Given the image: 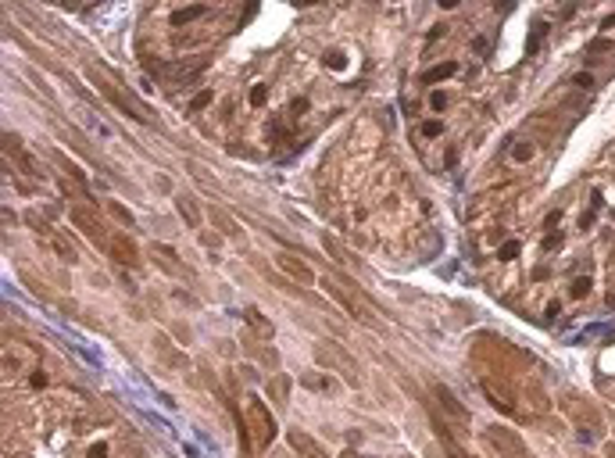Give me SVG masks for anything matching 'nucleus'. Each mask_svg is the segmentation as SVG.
<instances>
[{"label": "nucleus", "mask_w": 615, "mask_h": 458, "mask_svg": "<svg viewBox=\"0 0 615 458\" xmlns=\"http://www.w3.org/2000/svg\"><path fill=\"white\" fill-rule=\"evenodd\" d=\"M322 287H325V294H333L340 305L347 308L354 319H365V322H372V326H376V308L361 297V290H358V287L343 283L340 276H325V279H322Z\"/></svg>", "instance_id": "nucleus-1"}, {"label": "nucleus", "mask_w": 615, "mask_h": 458, "mask_svg": "<svg viewBox=\"0 0 615 458\" xmlns=\"http://www.w3.org/2000/svg\"><path fill=\"white\" fill-rule=\"evenodd\" d=\"M247 430H250V444L258 451H265L272 444V437H276V419H272V412L265 408L261 397H247Z\"/></svg>", "instance_id": "nucleus-2"}, {"label": "nucleus", "mask_w": 615, "mask_h": 458, "mask_svg": "<svg viewBox=\"0 0 615 458\" xmlns=\"http://www.w3.org/2000/svg\"><path fill=\"white\" fill-rule=\"evenodd\" d=\"M72 222H76V226L82 229L97 247H111V236L104 233V226L97 222V215H93V212H86V208H79V204H76V208H72Z\"/></svg>", "instance_id": "nucleus-3"}, {"label": "nucleus", "mask_w": 615, "mask_h": 458, "mask_svg": "<svg viewBox=\"0 0 615 458\" xmlns=\"http://www.w3.org/2000/svg\"><path fill=\"white\" fill-rule=\"evenodd\" d=\"M318 358H333V365L343 373V380L351 383V386H358V369H354V362L336 347V344H329V347H318Z\"/></svg>", "instance_id": "nucleus-4"}, {"label": "nucleus", "mask_w": 615, "mask_h": 458, "mask_svg": "<svg viewBox=\"0 0 615 458\" xmlns=\"http://www.w3.org/2000/svg\"><path fill=\"white\" fill-rule=\"evenodd\" d=\"M111 254H115V261H122V265H136L140 261V254H136V243L129 240V236H111V247H107Z\"/></svg>", "instance_id": "nucleus-5"}, {"label": "nucleus", "mask_w": 615, "mask_h": 458, "mask_svg": "<svg viewBox=\"0 0 615 458\" xmlns=\"http://www.w3.org/2000/svg\"><path fill=\"white\" fill-rule=\"evenodd\" d=\"M486 441L494 444V448H501V451H508L512 458H522V444L508 433V430H497V426H490L486 430Z\"/></svg>", "instance_id": "nucleus-6"}, {"label": "nucleus", "mask_w": 615, "mask_h": 458, "mask_svg": "<svg viewBox=\"0 0 615 458\" xmlns=\"http://www.w3.org/2000/svg\"><path fill=\"white\" fill-rule=\"evenodd\" d=\"M290 448H294L301 458H325V451H322L308 433H301V430H294V433H290Z\"/></svg>", "instance_id": "nucleus-7"}, {"label": "nucleus", "mask_w": 615, "mask_h": 458, "mask_svg": "<svg viewBox=\"0 0 615 458\" xmlns=\"http://www.w3.org/2000/svg\"><path fill=\"white\" fill-rule=\"evenodd\" d=\"M483 390L490 394V401H494V404H497L501 412H508V415L515 412V404H512V394H508L504 386H497V383H494V380H483Z\"/></svg>", "instance_id": "nucleus-8"}, {"label": "nucleus", "mask_w": 615, "mask_h": 458, "mask_svg": "<svg viewBox=\"0 0 615 458\" xmlns=\"http://www.w3.org/2000/svg\"><path fill=\"white\" fill-rule=\"evenodd\" d=\"M276 261H279V269H286L294 279H304V283H311V279H315V272L308 269L304 261H294V254H279Z\"/></svg>", "instance_id": "nucleus-9"}, {"label": "nucleus", "mask_w": 615, "mask_h": 458, "mask_svg": "<svg viewBox=\"0 0 615 458\" xmlns=\"http://www.w3.org/2000/svg\"><path fill=\"white\" fill-rule=\"evenodd\" d=\"M437 401H440V404L451 412V419H455V422H468V412H465L458 401H455V394H451L447 386H437Z\"/></svg>", "instance_id": "nucleus-10"}, {"label": "nucleus", "mask_w": 615, "mask_h": 458, "mask_svg": "<svg viewBox=\"0 0 615 458\" xmlns=\"http://www.w3.org/2000/svg\"><path fill=\"white\" fill-rule=\"evenodd\" d=\"M455 72H458V65H455V61H444V65L429 68L422 79H426V82H437V79H447V76H455Z\"/></svg>", "instance_id": "nucleus-11"}, {"label": "nucleus", "mask_w": 615, "mask_h": 458, "mask_svg": "<svg viewBox=\"0 0 615 458\" xmlns=\"http://www.w3.org/2000/svg\"><path fill=\"white\" fill-rule=\"evenodd\" d=\"M201 14H204V7H183V11H175V14H172V25L193 22V18H201Z\"/></svg>", "instance_id": "nucleus-12"}, {"label": "nucleus", "mask_w": 615, "mask_h": 458, "mask_svg": "<svg viewBox=\"0 0 615 458\" xmlns=\"http://www.w3.org/2000/svg\"><path fill=\"white\" fill-rule=\"evenodd\" d=\"M265 100H268V90H265V86H254V90H250V104H254V108H261Z\"/></svg>", "instance_id": "nucleus-13"}, {"label": "nucleus", "mask_w": 615, "mask_h": 458, "mask_svg": "<svg viewBox=\"0 0 615 458\" xmlns=\"http://www.w3.org/2000/svg\"><path fill=\"white\" fill-rule=\"evenodd\" d=\"M208 104H211V90H204V93H197V97H193V104H190V108H193V111H204V108H208Z\"/></svg>", "instance_id": "nucleus-14"}, {"label": "nucleus", "mask_w": 615, "mask_h": 458, "mask_svg": "<svg viewBox=\"0 0 615 458\" xmlns=\"http://www.w3.org/2000/svg\"><path fill=\"white\" fill-rule=\"evenodd\" d=\"M533 29H537V32H533V40H530V54L537 50V47H540V40L547 36V25H544V22H540V25H533Z\"/></svg>", "instance_id": "nucleus-15"}, {"label": "nucleus", "mask_w": 615, "mask_h": 458, "mask_svg": "<svg viewBox=\"0 0 615 458\" xmlns=\"http://www.w3.org/2000/svg\"><path fill=\"white\" fill-rule=\"evenodd\" d=\"M179 212H183V215H186V219H190V222H193V226H197V208H193V204H190V201H186V197H183V201H179Z\"/></svg>", "instance_id": "nucleus-16"}, {"label": "nucleus", "mask_w": 615, "mask_h": 458, "mask_svg": "<svg viewBox=\"0 0 615 458\" xmlns=\"http://www.w3.org/2000/svg\"><path fill=\"white\" fill-rule=\"evenodd\" d=\"M325 65H333V68H343V65H347V58H343L340 50H333V54H325Z\"/></svg>", "instance_id": "nucleus-17"}, {"label": "nucleus", "mask_w": 615, "mask_h": 458, "mask_svg": "<svg viewBox=\"0 0 615 458\" xmlns=\"http://www.w3.org/2000/svg\"><path fill=\"white\" fill-rule=\"evenodd\" d=\"M515 254H519V240H508V243L501 247V258L508 261V258H515Z\"/></svg>", "instance_id": "nucleus-18"}, {"label": "nucleus", "mask_w": 615, "mask_h": 458, "mask_svg": "<svg viewBox=\"0 0 615 458\" xmlns=\"http://www.w3.org/2000/svg\"><path fill=\"white\" fill-rule=\"evenodd\" d=\"M587 290H590V279H576L572 283V297H583Z\"/></svg>", "instance_id": "nucleus-19"}, {"label": "nucleus", "mask_w": 615, "mask_h": 458, "mask_svg": "<svg viewBox=\"0 0 615 458\" xmlns=\"http://www.w3.org/2000/svg\"><path fill=\"white\" fill-rule=\"evenodd\" d=\"M440 129H444L440 122H426V126H422V133H426V136H440Z\"/></svg>", "instance_id": "nucleus-20"}, {"label": "nucleus", "mask_w": 615, "mask_h": 458, "mask_svg": "<svg viewBox=\"0 0 615 458\" xmlns=\"http://www.w3.org/2000/svg\"><path fill=\"white\" fill-rule=\"evenodd\" d=\"M429 104H433L437 111H444V104H447V97H444V93H433V97H429Z\"/></svg>", "instance_id": "nucleus-21"}, {"label": "nucleus", "mask_w": 615, "mask_h": 458, "mask_svg": "<svg viewBox=\"0 0 615 458\" xmlns=\"http://www.w3.org/2000/svg\"><path fill=\"white\" fill-rule=\"evenodd\" d=\"M444 451H447V458H465V455H461V451H458V448L451 444V441H444Z\"/></svg>", "instance_id": "nucleus-22"}, {"label": "nucleus", "mask_w": 615, "mask_h": 458, "mask_svg": "<svg viewBox=\"0 0 615 458\" xmlns=\"http://www.w3.org/2000/svg\"><path fill=\"white\" fill-rule=\"evenodd\" d=\"M530 154H533V147H526V144H522V147H515V157H519V161H526Z\"/></svg>", "instance_id": "nucleus-23"}, {"label": "nucleus", "mask_w": 615, "mask_h": 458, "mask_svg": "<svg viewBox=\"0 0 615 458\" xmlns=\"http://www.w3.org/2000/svg\"><path fill=\"white\" fill-rule=\"evenodd\" d=\"M576 86H583V90H587V86H594V79H590V76H576Z\"/></svg>", "instance_id": "nucleus-24"}, {"label": "nucleus", "mask_w": 615, "mask_h": 458, "mask_svg": "<svg viewBox=\"0 0 615 458\" xmlns=\"http://www.w3.org/2000/svg\"><path fill=\"white\" fill-rule=\"evenodd\" d=\"M104 455H107V448H104V444H100V448H93V451H89V458H104Z\"/></svg>", "instance_id": "nucleus-25"}, {"label": "nucleus", "mask_w": 615, "mask_h": 458, "mask_svg": "<svg viewBox=\"0 0 615 458\" xmlns=\"http://www.w3.org/2000/svg\"><path fill=\"white\" fill-rule=\"evenodd\" d=\"M340 458H358V455H354V451H351V448H347V451H343V455H340Z\"/></svg>", "instance_id": "nucleus-26"}]
</instances>
